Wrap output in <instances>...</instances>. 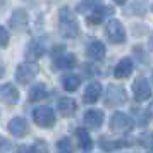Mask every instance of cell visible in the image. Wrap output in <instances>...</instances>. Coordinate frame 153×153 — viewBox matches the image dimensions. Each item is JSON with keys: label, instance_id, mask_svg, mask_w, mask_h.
Listing matches in <instances>:
<instances>
[{"label": "cell", "instance_id": "obj_24", "mask_svg": "<svg viewBox=\"0 0 153 153\" xmlns=\"http://www.w3.org/2000/svg\"><path fill=\"white\" fill-rule=\"evenodd\" d=\"M0 45H2V48H5L9 45V31L5 26H0Z\"/></svg>", "mask_w": 153, "mask_h": 153}, {"label": "cell", "instance_id": "obj_9", "mask_svg": "<svg viewBox=\"0 0 153 153\" xmlns=\"http://www.w3.org/2000/svg\"><path fill=\"white\" fill-rule=\"evenodd\" d=\"M105 114L103 110H98V108H90V110L84 114V124L91 127V129H100V126L103 124Z\"/></svg>", "mask_w": 153, "mask_h": 153}, {"label": "cell", "instance_id": "obj_2", "mask_svg": "<svg viewBox=\"0 0 153 153\" xmlns=\"http://www.w3.org/2000/svg\"><path fill=\"white\" fill-rule=\"evenodd\" d=\"M38 72H40L38 64H35V62H22V64H19L17 69H16V81L21 83V84H28L38 76Z\"/></svg>", "mask_w": 153, "mask_h": 153}, {"label": "cell", "instance_id": "obj_28", "mask_svg": "<svg viewBox=\"0 0 153 153\" xmlns=\"http://www.w3.org/2000/svg\"><path fill=\"white\" fill-rule=\"evenodd\" d=\"M150 115H153V103L150 105Z\"/></svg>", "mask_w": 153, "mask_h": 153}, {"label": "cell", "instance_id": "obj_27", "mask_svg": "<svg viewBox=\"0 0 153 153\" xmlns=\"http://www.w3.org/2000/svg\"><path fill=\"white\" fill-rule=\"evenodd\" d=\"M114 2H115V4H119V5H124V4H126V0H114Z\"/></svg>", "mask_w": 153, "mask_h": 153}, {"label": "cell", "instance_id": "obj_22", "mask_svg": "<svg viewBox=\"0 0 153 153\" xmlns=\"http://www.w3.org/2000/svg\"><path fill=\"white\" fill-rule=\"evenodd\" d=\"M47 95H48L47 88H45L43 84H36V86H33L31 91H29V102H40L43 98H47Z\"/></svg>", "mask_w": 153, "mask_h": 153}, {"label": "cell", "instance_id": "obj_7", "mask_svg": "<svg viewBox=\"0 0 153 153\" xmlns=\"http://www.w3.org/2000/svg\"><path fill=\"white\" fill-rule=\"evenodd\" d=\"M132 126H134L132 119L122 112H115L110 119V129L114 132H129L132 129Z\"/></svg>", "mask_w": 153, "mask_h": 153}, {"label": "cell", "instance_id": "obj_17", "mask_svg": "<svg viewBox=\"0 0 153 153\" xmlns=\"http://www.w3.org/2000/svg\"><path fill=\"white\" fill-rule=\"evenodd\" d=\"M105 53H107V48H105L103 43L98 42V40L91 42L88 45V48H86V55L90 57V59H93V60H102L105 57Z\"/></svg>", "mask_w": 153, "mask_h": 153}, {"label": "cell", "instance_id": "obj_4", "mask_svg": "<svg viewBox=\"0 0 153 153\" xmlns=\"http://www.w3.org/2000/svg\"><path fill=\"white\" fill-rule=\"evenodd\" d=\"M127 100V95H126V90L119 84H110L108 90H107V95H105V105L107 107H119V105L126 103Z\"/></svg>", "mask_w": 153, "mask_h": 153}, {"label": "cell", "instance_id": "obj_10", "mask_svg": "<svg viewBox=\"0 0 153 153\" xmlns=\"http://www.w3.org/2000/svg\"><path fill=\"white\" fill-rule=\"evenodd\" d=\"M45 55V47L40 40H31L26 47V59L28 62H35L38 59H42Z\"/></svg>", "mask_w": 153, "mask_h": 153}, {"label": "cell", "instance_id": "obj_21", "mask_svg": "<svg viewBox=\"0 0 153 153\" xmlns=\"http://www.w3.org/2000/svg\"><path fill=\"white\" fill-rule=\"evenodd\" d=\"M126 145L127 143L120 141V139H110V138H107V136H103V138L100 139V146L105 152H115V150H119V148H122Z\"/></svg>", "mask_w": 153, "mask_h": 153}, {"label": "cell", "instance_id": "obj_23", "mask_svg": "<svg viewBox=\"0 0 153 153\" xmlns=\"http://www.w3.org/2000/svg\"><path fill=\"white\" fill-rule=\"evenodd\" d=\"M57 150H59V153H74V146L69 138H62L57 143Z\"/></svg>", "mask_w": 153, "mask_h": 153}, {"label": "cell", "instance_id": "obj_19", "mask_svg": "<svg viewBox=\"0 0 153 153\" xmlns=\"http://www.w3.org/2000/svg\"><path fill=\"white\" fill-rule=\"evenodd\" d=\"M76 138H77L79 146L83 148V152H90L91 148H93V139L90 138V134H88L86 129H83V127L76 129Z\"/></svg>", "mask_w": 153, "mask_h": 153}, {"label": "cell", "instance_id": "obj_3", "mask_svg": "<svg viewBox=\"0 0 153 153\" xmlns=\"http://www.w3.org/2000/svg\"><path fill=\"white\" fill-rule=\"evenodd\" d=\"M33 120L40 127L48 129L55 124V110L52 107H38L33 110Z\"/></svg>", "mask_w": 153, "mask_h": 153}, {"label": "cell", "instance_id": "obj_1", "mask_svg": "<svg viewBox=\"0 0 153 153\" xmlns=\"http://www.w3.org/2000/svg\"><path fill=\"white\" fill-rule=\"evenodd\" d=\"M59 31L64 38H76L79 33V22L69 7H62L59 10Z\"/></svg>", "mask_w": 153, "mask_h": 153}, {"label": "cell", "instance_id": "obj_12", "mask_svg": "<svg viewBox=\"0 0 153 153\" xmlns=\"http://www.w3.org/2000/svg\"><path fill=\"white\" fill-rule=\"evenodd\" d=\"M110 14H114V9L112 7H105V5H100V7H95L91 10V14H88V24H100V22L107 19Z\"/></svg>", "mask_w": 153, "mask_h": 153}, {"label": "cell", "instance_id": "obj_18", "mask_svg": "<svg viewBox=\"0 0 153 153\" xmlns=\"http://www.w3.org/2000/svg\"><path fill=\"white\" fill-rule=\"evenodd\" d=\"M60 83H62L64 90L69 91V93H72V91H76L77 88H79V84H81V77L76 76V74H65V76H62Z\"/></svg>", "mask_w": 153, "mask_h": 153}, {"label": "cell", "instance_id": "obj_13", "mask_svg": "<svg viewBox=\"0 0 153 153\" xmlns=\"http://www.w3.org/2000/svg\"><path fill=\"white\" fill-rule=\"evenodd\" d=\"M102 83H98V81H93L86 86V90H84V102L86 103H97L98 98L102 97Z\"/></svg>", "mask_w": 153, "mask_h": 153}, {"label": "cell", "instance_id": "obj_8", "mask_svg": "<svg viewBox=\"0 0 153 153\" xmlns=\"http://www.w3.org/2000/svg\"><path fill=\"white\" fill-rule=\"evenodd\" d=\"M0 98H2V102L5 105H16L19 102V91L16 88L14 84L10 83H4L2 84V88H0Z\"/></svg>", "mask_w": 153, "mask_h": 153}, {"label": "cell", "instance_id": "obj_14", "mask_svg": "<svg viewBox=\"0 0 153 153\" xmlns=\"http://www.w3.org/2000/svg\"><path fill=\"white\" fill-rule=\"evenodd\" d=\"M77 64V59L74 53H62L53 59V67L55 69H72Z\"/></svg>", "mask_w": 153, "mask_h": 153}, {"label": "cell", "instance_id": "obj_29", "mask_svg": "<svg viewBox=\"0 0 153 153\" xmlns=\"http://www.w3.org/2000/svg\"><path fill=\"white\" fill-rule=\"evenodd\" d=\"M146 153H153V148H148V152Z\"/></svg>", "mask_w": 153, "mask_h": 153}, {"label": "cell", "instance_id": "obj_26", "mask_svg": "<svg viewBox=\"0 0 153 153\" xmlns=\"http://www.w3.org/2000/svg\"><path fill=\"white\" fill-rule=\"evenodd\" d=\"M17 153H38L35 146H19V152Z\"/></svg>", "mask_w": 153, "mask_h": 153}, {"label": "cell", "instance_id": "obj_25", "mask_svg": "<svg viewBox=\"0 0 153 153\" xmlns=\"http://www.w3.org/2000/svg\"><path fill=\"white\" fill-rule=\"evenodd\" d=\"M141 141H143V143H145L148 148H153V132H148V134H145Z\"/></svg>", "mask_w": 153, "mask_h": 153}, {"label": "cell", "instance_id": "obj_16", "mask_svg": "<svg viewBox=\"0 0 153 153\" xmlns=\"http://www.w3.org/2000/svg\"><path fill=\"white\" fill-rule=\"evenodd\" d=\"M57 108H59V112H60L62 117H72V115L76 114V102L69 97H64V98L59 100Z\"/></svg>", "mask_w": 153, "mask_h": 153}, {"label": "cell", "instance_id": "obj_15", "mask_svg": "<svg viewBox=\"0 0 153 153\" xmlns=\"http://www.w3.org/2000/svg\"><path fill=\"white\" fill-rule=\"evenodd\" d=\"M9 132L12 136H17V138H22L26 132H28V122L22 117H14L10 122H9Z\"/></svg>", "mask_w": 153, "mask_h": 153}, {"label": "cell", "instance_id": "obj_6", "mask_svg": "<svg viewBox=\"0 0 153 153\" xmlns=\"http://www.w3.org/2000/svg\"><path fill=\"white\" fill-rule=\"evenodd\" d=\"M132 93L136 102H146L152 97V84L145 76H139L134 83H132Z\"/></svg>", "mask_w": 153, "mask_h": 153}, {"label": "cell", "instance_id": "obj_5", "mask_svg": "<svg viewBox=\"0 0 153 153\" xmlns=\"http://www.w3.org/2000/svg\"><path fill=\"white\" fill-rule=\"evenodd\" d=\"M105 33H107V38L110 40V43H115V45L124 43V40H126V29L119 19H110L107 22Z\"/></svg>", "mask_w": 153, "mask_h": 153}, {"label": "cell", "instance_id": "obj_11", "mask_svg": "<svg viewBox=\"0 0 153 153\" xmlns=\"http://www.w3.org/2000/svg\"><path fill=\"white\" fill-rule=\"evenodd\" d=\"M132 69H134L132 60L129 59V57H124V59H120L119 64L115 65V69H114V76L117 77V79H127V77L131 76Z\"/></svg>", "mask_w": 153, "mask_h": 153}, {"label": "cell", "instance_id": "obj_20", "mask_svg": "<svg viewBox=\"0 0 153 153\" xmlns=\"http://www.w3.org/2000/svg\"><path fill=\"white\" fill-rule=\"evenodd\" d=\"M26 22H28V14L22 9H17V10L12 12V16H10V24L16 29H22L26 26Z\"/></svg>", "mask_w": 153, "mask_h": 153}]
</instances>
